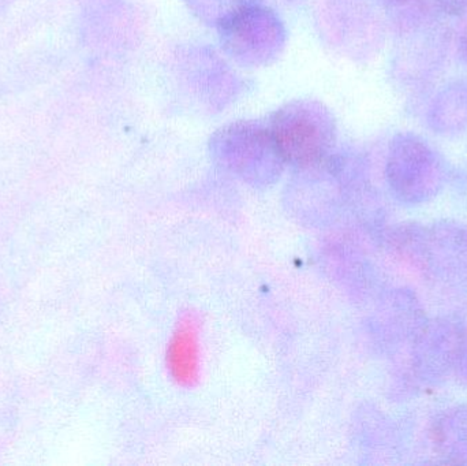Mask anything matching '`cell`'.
<instances>
[{
  "instance_id": "3",
  "label": "cell",
  "mask_w": 467,
  "mask_h": 466,
  "mask_svg": "<svg viewBox=\"0 0 467 466\" xmlns=\"http://www.w3.org/2000/svg\"><path fill=\"white\" fill-rule=\"evenodd\" d=\"M166 368L175 385L192 388L202 377V337L199 317L186 314L175 326L166 347Z\"/></svg>"
},
{
  "instance_id": "2",
  "label": "cell",
  "mask_w": 467,
  "mask_h": 466,
  "mask_svg": "<svg viewBox=\"0 0 467 466\" xmlns=\"http://www.w3.org/2000/svg\"><path fill=\"white\" fill-rule=\"evenodd\" d=\"M443 169L435 150L419 136L400 134L392 141L389 175L392 185L402 193L427 192L438 185Z\"/></svg>"
},
{
  "instance_id": "6",
  "label": "cell",
  "mask_w": 467,
  "mask_h": 466,
  "mask_svg": "<svg viewBox=\"0 0 467 466\" xmlns=\"http://www.w3.org/2000/svg\"><path fill=\"white\" fill-rule=\"evenodd\" d=\"M458 51H460L461 57L467 65V18L461 26L460 35H458Z\"/></svg>"
},
{
  "instance_id": "7",
  "label": "cell",
  "mask_w": 467,
  "mask_h": 466,
  "mask_svg": "<svg viewBox=\"0 0 467 466\" xmlns=\"http://www.w3.org/2000/svg\"><path fill=\"white\" fill-rule=\"evenodd\" d=\"M391 2H395V3H413V2H419V0H391Z\"/></svg>"
},
{
  "instance_id": "5",
  "label": "cell",
  "mask_w": 467,
  "mask_h": 466,
  "mask_svg": "<svg viewBox=\"0 0 467 466\" xmlns=\"http://www.w3.org/2000/svg\"><path fill=\"white\" fill-rule=\"evenodd\" d=\"M439 7L450 16H467V0H436Z\"/></svg>"
},
{
  "instance_id": "4",
  "label": "cell",
  "mask_w": 467,
  "mask_h": 466,
  "mask_svg": "<svg viewBox=\"0 0 467 466\" xmlns=\"http://www.w3.org/2000/svg\"><path fill=\"white\" fill-rule=\"evenodd\" d=\"M428 123L441 134L467 130V85H450L441 90L431 106Z\"/></svg>"
},
{
  "instance_id": "1",
  "label": "cell",
  "mask_w": 467,
  "mask_h": 466,
  "mask_svg": "<svg viewBox=\"0 0 467 466\" xmlns=\"http://www.w3.org/2000/svg\"><path fill=\"white\" fill-rule=\"evenodd\" d=\"M275 155L287 163L309 167L326 155L331 129L315 111L288 107L275 115L266 131Z\"/></svg>"
}]
</instances>
